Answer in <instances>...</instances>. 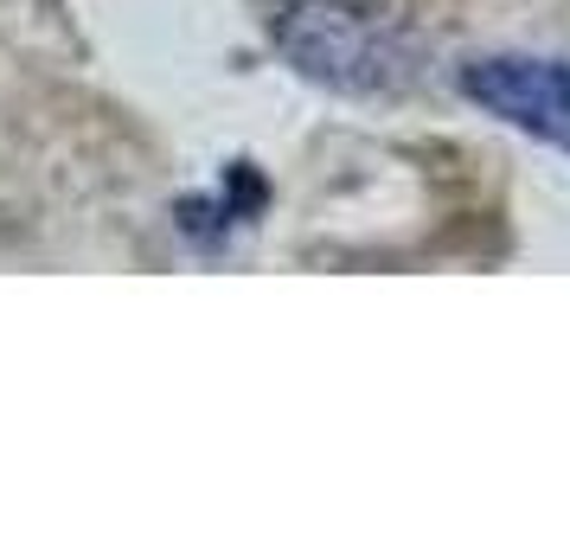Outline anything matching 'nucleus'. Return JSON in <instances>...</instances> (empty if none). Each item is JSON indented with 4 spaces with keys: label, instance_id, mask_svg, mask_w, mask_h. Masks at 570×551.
Wrapping results in <instances>:
<instances>
[{
    "label": "nucleus",
    "instance_id": "f257e3e1",
    "mask_svg": "<svg viewBox=\"0 0 570 551\" xmlns=\"http://www.w3.org/2000/svg\"><path fill=\"white\" fill-rule=\"evenodd\" d=\"M276 52L321 90L391 97L423 78V39L379 0H276Z\"/></svg>",
    "mask_w": 570,
    "mask_h": 551
},
{
    "label": "nucleus",
    "instance_id": "f03ea898",
    "mask_svg": "<svg viewBox=\"0 0 570 551\" xmlns=\"http://www.w3.org/2000/svg\"><path fill=\"white\" fill-rule=\"evenodd\" d=\"M455 83L481 116L570 155V58H532V52L468 58Z\"/></svg>",
    "mask_w": 570,
    "mask_h": 551
}]
</instances>
